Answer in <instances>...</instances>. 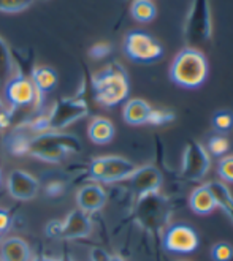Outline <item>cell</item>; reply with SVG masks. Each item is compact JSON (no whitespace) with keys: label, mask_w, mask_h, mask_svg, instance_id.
I'll return each mask as SVG.
<instances>
[{"label":"cell","mask_w":233,"mask_h":261,"mask_svg":"<svg viewBox=\"0 0 233 261\" xmlns=\"http://www.w3.org/2000/svg\"><path fill=\"white\" fill-rule=\"evenodd\" d=\"M189 204H191V209L197 214V216H208V214H211L217 207L214 195L209 190L208 184L197 187L192 192V195L189 198Z\"/></svg>","instance_id":"e0dca14e"},{"label":"cell","mask_w":233,"mask_h":261,"mask_svg":"<svg viewBox=\"0 0 233 261\" xmlns=\"http://www.w3.org/2000/svg\"><path fill=\"white\" fill-rule=\"evenodd\" d=\"M0 180H2V171H0Z\"/></svg>","instance_id":"60d3db41"},{"label":"cell","mask_w":233,"mask_h":261,"mask_svg":"<svg viewBox=\"0 0 233 261\" xmlns=\"http://www.w3.org/2000/svg\"><path fill=\"white\" fill-rule=\"evenodd\" d=\"M89 113L87 103L83 97H72V98H59L50 114L46 116L48 120V130H64L72 125L73 122L86 117Z\"/></svg>","instance_id":"8992f818"},{"label":"cell","mask_w":233,"mask_h":261,"mask_svg":"<svg viewBox=\"0 0 233 261\" xmlns=\"http://www.w3.org/2000/svg\"><path fill=\"white\" fill-rule=\"evenodd\" d=\"M217 173H219V176L224 182L233 184V155L221 159L219 166H217Z\"/></svg>","instance_id":"4dcf8cb0"},{"label":"cell","mask_w":233,"mask_h":261,"mask_svg":"<svg viewBox=\"0 0 233 261\" xmlns=\"http://www.w3.org/2000/svg\"><path fill=\"white\" fill-rule=\"evenodd\" d=\"M30 261H57V259L48 258V256H34V258H30Z\"/></svg>","instance_id":"74e56055"},{"label":"cell","mask_w":233,"mask_h":261,"mask_svg":"<svg viewBox=\"0 0 233 261\" xmlns=\"http://www.w3.org/2000/svg\"><path fill=\"white\" fill-rule=\"evenodd\" d=\"M209 165L211 160L208 155V150L203 146L194 140H189L185 143L184 155H182V168H181L182 177L189 180H200L208 173Z\"/></svg>","instance_id":"9c48e42d"},{"label":"cell","mask_w":233,"mask_h":261,"mask_svg":"<svg viewBox=\"0 0 233 261\" xmlns=\"http://www.w3.org/2000/svg\"><path fill=\"white\" fill-rule=\"evenodd\" d=\"M5 108V106H4V103H2V100H0V111H2Z\"/></svg>","instance_id":"ab89813d"},{"label":"cell","mask_w":233,"mask_h":261,"mask_svg":"<svg viewBox=\"0 0 233 261\" xmlns=\"http://www.w3.org/2000/svg\"><path fill=\"white\" fill-rule=\"evenodd\" d=\"M129 179L132 182V189L138 195V198L149 193H157L162 186V176L159 170L151 165L136 168L135 173Z\"/></svg>","instance_id":"4fadbf2b"},{"label":"cell","mask_w":233,"mask_h":261,"mask_svg":"<svg viewBox=\"0 0 233 261\" xmlns=\"http://www.w3.org/2000/svg\"><path fill=\"white\" fill-rule=\"evenodd\" d=\"M30 81L40 94H48L57 86V73L50 67H35L30 73Z\"/></svg>","instance_id":"ffe728a7"},{"label":"cell","mask_w":233,"mask_h":261,"mask_svg":"<svg viewBox=\"0 0 233 261\" xmlns=\"http://www.w3.org/2000/svg\"><path fill=\"white\" fill-rule=\"evenodd\" d=\"M110 261H124V258H122V256H119V255H111Z\"/></svg>","instance_id":"f35d334b"},{"label":"cell","mask_w":233,"mask_h":261,"mask_svg":"<svg viewBox=\"0 0 233 261\" xmlns=\"http://www.w3.org/2000/svg\"><path fill=\"white\" fill-rule=\"evenodd\" d=\"M62 192H64V186L60 182H51L48 187H46V193L50 196H59Z\"/></svg>","instance_id":"8d00e7d4"},{"label":"cell","mask_w":233,"mask_h":261,"mask_svg":"<svg viewBox=\"0 0 233 261\" xmlns=\"http://www.w3.org/2000/svg\"><path fill=\"white\" fill-rule=\"evenodd\" d=\"M198 234L188 225H172L164 234V247L173 253H192L198 249Z\"/></svg>","instance_id":"8fae6325"},{"label":"cell","mask_w":233,"mask_h":261,"mask_svg":"<svg viewBox=\"0 0 233 261\" xmlns=\"http://www.w3.org/2000/svg\"><path fill=\"white\" fill-rule=\"evenodd\" d=\"M81 149L83 144L75 135L48 130L30 138L27 155L48 163H59L68 153L81 152Z\"/></svg>","instance_id":"6da1fadb"},{"label":"cell","mask_w":233,"mask_h":261,"mask_svg":"<svg viewBox=\"0 0 233 261\" xmlns=\"http://www.w3.org/2000/svg\"><path fill=\"white\" fill-rule=\"evenodd\" d=\"M60 233H62V222L53 220L46 225V234L50 238H60Z\"/></svg>","instance_id":"e575fe53"},{"label":"cell","mask_w":233,"mask_h":261,"mask_svg":"<svg viewBox=\"0 0 233 261\" xmlns=\"http://www.w3.org/2000/svg\"><path fill=\"white\" fill-rule=\"evenodd\" d=\"M124 51L127 57L138 64H152L164 56L162 44L142 30H132L124 38Z\"/></svg>","instance_id":"5b68a950"},{"label":"cell","mask_w":233,"mask_h":261,"mask_svg":"<svg viewBox=\"0 0 233 261\" xmlns=\"http://www.w3.org/2000/svg\"><path fill=\"white\" fill-rule=\"evenodd\" d=\"M213 125L217 132H228L233 125V116L227 111H219L216 113L214 117H213Z\"/></svg>","instance_id":"f1b7e54d"},{"label":"cell","mask_w":233,"mask_h":261,"mask_svg":"<svg viewBox=\"0 0 233 261\" xmlns=\"http://www.w3.org/2000/svg\"><path fill=\"white\" fill-rule=\"evenodd\" d=\"M136 170V166L124 157L116 155H106L97 157L92 160L89 173L90 177L99 182H119L124 179H129Z\"/></svg>","instance_id":"52a82bcc"},{"label":"cell","mask_w":233,"mask_h":261,"mask_svg":"<svg viewBox=\"0 0 233 261\" xmlns=\"http://www.w3.org/2000/svg\"><path fill=\"white\" fill-rule=\"evenodd\" d=\"M34 4V0H0V11L2 13H19L27 10Z\"/></svg>","instance_id":"484cf974"},{"label":"cell","mask_w":233,"mask_h":261,"mask_svg":"<svg viewBox=\"0 0 233 261\" xmlns=\"http://www.w3.org/2000/svg\"><path fill=\"white\" fill-rule=\"evenodd\" d=\"M92 231V222L87 216V212L81 209L72 211L65 220L62 222V233L60 238L64 239H80L89 236Z\"/></svg>","instance_id":"5bb4252c"},{"label":"cell","mask_w":233,"mask_h":261,"mask_svg":"<svg viewBox=\"0 0 233 261\" xmlns=\"http://www.w3.org/2000/svg\"><path fill=\"white\" fill-rule=\"evenodd\" d=\"M76 203H78V207L87 214L96 212L105 206L106 193L100 186H97V184H89V186H84L76 193Z\"/></svg>","instance_id":"9a60e30c"},{"label":"cell","mask_w":233,"mask_h":261,"mask_svg":"<svg viewBox=\"0 0 233 261\" xmlns=\"http://www.w3.org/2000/svg\"><path fill=\"white\" fill-rule=\"evenodd\" d=\"M209 190L213 192L214 195V199H216V204L222 207L224 212L230 217V220L233 222V195L230 193V190L227 189V186H224L222 182H217V180H213L208 184Z\"/></svg>","instance_id":"44dd1931"},{"label":"cell","mask_w":233,"mask_h":261,"mask_svg":"<svg viewBox=\"0 0 233 261\" xmlns=\"http://www.w3.org/2000/svg\"><path fill=\"white\" fill-rule=\"evenodd\" d=\"M2 261H30V247L21 238H8L0 245Z\"/></svg>","instance_id":"2e32d148"},{"label":"cell","mask_w":233,"mask_h":261,"mask_svg":"<svg viewBox=\"0 0 233 261\" xmlns=\"http://www.w3.org/2000/svg\"><path fill=\"white\" fill-rule=\"evenodd\" d=\"M13 124V113L11 110L4 108L0 111V130H7Z\"/></svg>","instance_id":"d590c367"},{"label":"cell","mask_w":233,"mask_h":261,"mask_svg":"<svg viewBox=\"0 0 233 261\" xmlns=\"http://www.w3.org/2000/svg\"><path fill=\"white\" fill-rule=\"evenodd\" d=\"M40 2H46V0H40Z\"/></svg>","instance_id":"b9f144b4"},{"label":"cell","mask_w":233,"mask_h":261,"mask_svg":"<svg viewBox=\"0 0 233 261\" xmlns=\"http://www.w3.org/2000/svg\"><path fill=\"white\" fill-rule=\"evenodd\" d=\"M89 256H90V261H110V258H111L110 253H108L106 250H103V249H100V247L90 249Z\"/></svg>","instance_id":"836d02e7"},{"label":"cell","mask_w":233,"mask_h":261,"mask_svg":"<svg viewBox=\"0 0 233 261\" xmlns=\"http://www.w3.org/2000/svg\"><path fill=\"white\" fill-rule=\"evenodd\" d=\"M211 256L214 261H230L233 258V247L227 242H217L211 250Z\"/></svg>","instance_id":"83f0119b"},{"label":"cell","mask_w":233,"mask_h":261,"mask_svg":"<svg viewBox=\"0 0 233 261\" xmlns=\"http://www.w3.org/2000/svg\"><path fill=\"white\" fill-rule=\"evenodd\" d=\"M11 223H13V219L10 216V212L7 209H2L0 207V233H5L11 228Z\"/></svg>","instance_id":"d6a6232c"},{"label":"cell","mask_w":233,"mask_h":261,"mask_svg":"<svg viewBox=\"0 0 233 261\" xmlns=\"http://www.w3.org/2000/svg\"><path fill=\"white\" fill-rule=\"evenodd\" d=\"M5 97L11 106V111H19L24 108L40 110L43 94L35 90L32 81L24 76L14 74L13 78L5 84Z\"/></svg>","instance_id":"ba28073f"},{"label":"cell","mask_w":233,"mask_h":261,"mask_svg":"<svg viewBox=\"0 0 233 261\" xmlns=\"http://www.w3.org/2000/svg\"><path fill=\"white\" fill-rule=\"evenodd\" d=\"M130 13L138 22H151L157 14L152 0H132Z\"/></svg>","instance_id":"cb8c5ba5"},{"label":"cell","mask_w":233,"mask_h":261,"mask_svg":"<svg viewBox=\"0 0 233 261\" xmlns=\"http://www.w3.org/2000/svg\"><path fill=\"white\" fill-rule=\"evenodd\" d=\"M173 119H175V114L172 111H168V110H151L146 124L164 125V124H168V122H172Z\"/></svg>","instance_id":"4316f807"},{"label":"cell","mask_w":233,"mask_h":261,"mask_svg":"<svg viewBox=\"0 0 233 261\" xmlns=\"http://www.w3.org/2000/svg\"><path fill=\"white\" fill-rule=\"evenodd\" d=\"M92 89L97 103L106 108L122 103L129 97L130 86L127 73L119 64H110L92 76Z\"/></svg>","instance_id":"7a4b0ae2"},{"label":"cell","mask_w":233,"mask_h":261,"mask_svg":"<svg viewBox=\"0 0 233 261\" xmlns=\"http://www.w3.org/2000/svg\"><path fill=\"white\" fill-rule=\"evenodd\" d=\"M111 53V44L110 43H97L89 49V56L92 59H105L106 56H110Z\"/></svg>","instance_id":"1f68e13d"},{"label":"cell","mask_w":233,"mask_h":261,"mask_svg":"<svg viewBox=\"0 0 233 261\" xmlns=\"http://www.w3.org/2000/svg\"><path fill=\"white\" fill-rule=\"evenodd\" d=\"M87 135L92 143L96 144H108L114 138V125L110 119L96 117L89 124Z\"/></svg>","instance_id":"d6986e66"},{"label":"cell","mask_w":233,"mask_h":261,"mask_svg":"<svg viewBox=\"0 0 233 261\" xmlns=\"http://www.w3.org/2000/svg\"><path fill=\"white\" fill-rule=\"evenodd\" d=\"M151 105L142 98H132L124 106V120L127 122L129 125H142L148 122L149 113H151Z\"/></svg>","instance_id":"ac0fdd59"},{"label":"cell","mask_w":233,"mask_h":261,"mask_svg":"<svg viewBox=\"0 0 233 261\" xmlns=\"http://www.w3.org/2000/svg\"><path fill=\"white\" fill-rule=\"evenodd\" d=\"M136 217L149 229H155L162 226L168 219L167 201L157 193H149L138 198Z\"/></svg>","instance_id":"30bf717a"},{"label":"cell","mask_w":233,"mask_h":261,"mask_svg":"<svg viewBox=\"0 0 233 261\" xmlns=\"http://www.w3.org/2000/svg\"><path fill=\"white\" fill-rule=\"evenodd\" d=\"M130 2H132V0H130Z\"/></svg>","instance_id":"7bdbcfd3"},{"label":"cell","mask_w":233,"mask_h":261,"mask_svg":"<svg viewBox=\"0 0 233 261\" xmlns=\"http://www.w3.org/2000/svg\"><path fill=\"white\" fill-rule=\"evenodd\" d=\"M213 37L209 0H192L184 24V41L189 48L198 49Z\"/></svg>","instance_id":"277c9868"},{"label":"cell","mask_w":233,"mask_h":261,"mask_svg":"<svg viewBox=\"0 0 233 261\" xmlns=\"http://www.w3.org/2000/svg\"><path fill=\"white\" fill-rule=\"evenodd\" d=\"M208 78V62L200 49L184 48L173 59L170 80L185 89H197Z\"/></svg>","instance_id":"3957f363"},{"label":"cell","mask_w":233,"mask_h":261,"mask_svg":"<svg viewBox=\"0 0 233 261\" xmlns=\"http://www.w3.org/2000/svg\"><path fill=\"white\" fill-rule=\"evenodd\" d=\"M7 189L10 195L21 201L32 199L38 192V180L22 170H13L7 179Z\"/></svg>","instance_id":"7c38bea8"},{"label":"cell","mask_w":233,"mask_h":261,"mask_svg":"<svg viewBox=\"0 0 233 261\" xmlns=\"http://www.w3.org/2000/svg\"><path fill=\"white\" fill-rule=\"evenodd\" d=\"M208 150L216 157H221L228 150V141L224 136H213L208 141Z\"/></svg>","instance_id":"f546056e"},{"label":"cell","mask_w":233,"mask_h":261,"mask_svg":"<svg viewBox=\"0 0 233 261\" xmlns=\"http://www.w3.org/2000/svg\"><path fill=\"white\" fill-rule=\"evenodd\" d=\"M14 70H18V76H24V78H30V73L35 68L34 65V54L30 49H16L11 51Z\"/></svg>","instance_id":"7402d4cb"},{"label":"cell","mask_w":233,"mask_h":261,"mask_svg":"<svg viewBox=\"0 0 233 261\" xmlns=\"http://www.w3.org/2000/svg\"><path fill=\"white\" fill-rule=\"evenodd\" d=\"M29 141L27 138L24 135H11L10 140H8V149L11 153H14V155H24V153H27L29 150Z\"/></svg>","instance_id":"d4e9b609"},{"label":"cell","mask_w":233,"mask_h":261,"mask_svg":"<svg viewBox=\"0 0 233 261\" xmlns=\"http://www.w3.org/2000/svg\"><path fill=\"white\" fill-rule=\"evenodd\" d=\"M14 74H16V71H14L11 49L8 48L7 41L0 38V83L7 84Z\"/></svg>","instance_id":"603a6c76"}]
</instances>
